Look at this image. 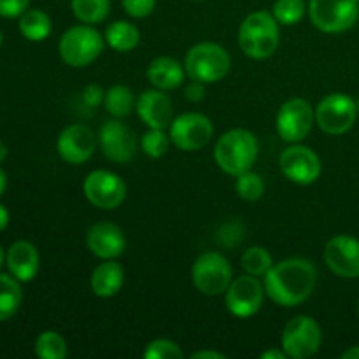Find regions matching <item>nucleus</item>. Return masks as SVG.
I'll return each instance as SVG.
<instances>
[{"mask_svg": "<svg viewBox=\"0 0 359 359\" xmlns=\"http://www.w3.org/2000/svg\"><path fill=\"white\" fill-rule=\"evenodd\" d=\"M318 272L312 262L290 258L277 263L265 276V293L280 307H298L312 294Z\"/></svg>", "mask_w": 359, "mask_h": 359, "instance_id": "f257e3e1", "label": "nucleus"}, {"mask_svg": "<svg viewBox=\"0 0 359 359\" xmlns=\"http://www.w3.org/2000/svg\"><path fill=\"white\" fill-rule=\"evenodd\" d=\"M280 42L279 23L272 13L255 11L248 14L238 28V44L245 56L266 60L277 51Z\"/></svg>", "mask_w": 359, "mask_h": 359, "instance_id": "f03ea898", "label": "nucleus"}, {"mask_svg": "<svg viewBox=\"0 0 359 359\" xmlns=\"http://www.w3.org/2000/svg\"><path fill=\"white\" fill-rule=\"evenodd\" d=\"M259 153L258 139L252 132L244 128H233L219 137L214 147V158L217 167L228 175L251 170Z\"/></svg>", "mask_w": 359, "mask_h": 359, "instance_id": "7ed1b4c3", "label": "nucleus"}, {"mask_svg": "<svg viewBox=\"0 0 359 359\" xmlns=\"http://www.w3.org/2000/svg\"><path fill=\"white\" fill-rule=\"evenodd\" d=\"M231 65L230 55L216 42H200L193 46L184 60V69L189 79L203 84H212L223 79Z\"/></svg>", "mask_w": 359, "mask_h": 359, "instance_id": "20e7f679", "label": "nucleus"}, {"mask_svg": "<svg viewBox=\"0 0 359 359\" xmlns=\"http://www.w3.org/2000/svg\"><path fill=\"white\" fill-rule=\"evenodd\" d=\"M60 56L74 69L88 67L104 51V37L91 25H77L69 28L60 39Z\"/></svg>", "mask_w": 359, "mask_h": 359, "instance_id": "39448f33", "label": "nucleus"}, {"mask_svg": "<svg viewBox=\"0 0 359 359\" xmlns=\"http://www.w3.org/2000/svg\"><path fill=\"white\" fill-rule=\"evenodd\" d=\"M307 11L312 25L326 34L349 30L359 20L358 0H309Z\"/></svg>", "mask_w": 359, "mask_h": 359, "instance_id": "423d86ee", "label": "nucleus"}, {"mask_svg": "<svg viewBox=\"0 0 359 359\" xmlns=\"http://www.w3.org/2000/svg\"><path fill=\"white\" fill-rule=\"evenodd\" d=\"M191 280L196 290L207 297L226 293L228 286L233 280L230 262L219 252H203L193 263Z\"/></svg>", "mask_w": 359, "mask_h": 359, "instance_id": "0eeeda50", "label": "nucleus"}, {"mask_svg": "<svg viewBox=\"0 0 359 359\" xmlns=\"http://www.w3.org/2000/svg\"><path fill=\"white\" fill-rule=\"evenodd\" d=\"M316 123L328 135H342L349 132L358 118V105L349 95L332 93L316 107Z\"/></svg>", "mask_w": 359, "mask_h": 359, "instance_id": "6e6552de", "label": "nucleus"}, {"mask_svg": "<svg viewBox=\"0 0 359 359\" xmlns=\"http://www.w3.org/2000/svg\"><path fill=\"white\" fill-rule=\"evenodd\" d=\"M321 326L316 319L309 316H297L284 326L280 344L287 358L305 359L318 353L321 347Z\"/></svg>", "mask_w": 359, "mask_h": 359, "instance_id": "1a4fd4ad", "label": "nucleus"}, {"mask_svg": "<svg viewBox=\"0 0 359 359\" xmlns=\"http://www.w3.org/2000/svg\"><path fill=\"white\" fill-rule=\"evenodd\" d=\"M83 191L91 205L104 210L118 209L126 198L125 181L111 170L90 172L83 182Z\"/></svg>", "mask_w": 359, "mask_h": 359, "instance_id": "9d476101", "label": "nucleus"}, {"mask_svg": "<svg viewBox=\"0 0 359 359\" xmlns=\"http://www.w3.org/2000/svg\"><path fill=\"white\" fill-rule=\"evenodd\" d=\"M170 140L182 151L203 149L214 135V126L207 116L200 112H186L177 116L170 125Z\"/></svg>", "mask_w": 359, "mask_h": 359, "instance_id": "9b49d317", "label": "nucleus"}, {"mask_svg": "<svg viewBox=\"0 0 359 359\" xmlns=\"http://www.w3.org/2000/svg\"><path fill=\"white\" fill-rule=\"evenodd\" d=\"M316 121L312 105L304 98H290L277 112V132L286 142H300L311 133Z\"/></svg>", "mask_w": 359, "mask_h": 359, "instance_id": "f8f14e48", "label": "nucleus"}, {"mask_svg": "<svg viewBox=\"0 0 359 359\" xmlns=\"http://www.w3.org/2000/svg\"><path fill=\"white\" fill-rule=\"evenodd\" d=\"M265 298V286L255 276H241L226 290V309L231 316L241 319L252 318L262 309Z\"/></svg>", "mask_w": 359, "mask_h": 359, "instance_id": "ddd939ff", "label": "nucleus"}, {"mask_svg": "<svg viewBox=\"0 0 359 359\" xmlns=\"http://www.w3.org/2000/svg\"><path fill=\"white\" fill-rule=\"evenodd\" d=\"M279 167L291 182L300 186H309L318 181L323 170L318 154L311 147L298 146V144H293L283 151Z\"/></svg>", "mask_w": 359, "mask_h": 359, "instance_id": "4468645a", "label": "nucleus"}, {"mask_svg": "<svg viewBox=\"0 0 359 359\" xmlns=\"http://www.w3.org/2000/svg\"><path fill=\"white\" fill-rule=\"evenodd\" d=\"M98 144L105 158L114 163H130L137 154V140L133 132L118 118L109 119L102 125Z\"/></svg>", "mask_w": 359, "mask_h": 359, "instance_id": "2eb2a0df", "label": "nucleus"}, {"mask_svg": "<svg viewBox=\"0 0 359 359\" xmlns=\"http://www.w3.org/2000/svg\"><path fill=\"white\" fill-rule=\"evenodd\" d=\"M325 262L342 279L359 277V241L351 235H337L325 248Z\"/></svg>", "mask_w": 359, "mask_h": 359, "instance_id": "dca6fc26", "label": "nucleus"}, {"mask_svg": "<svg viewBox=\"0 0 359 359\" xmlns=\"http://www.w3.org/2000/svg\"><path fill=\"white\" fill-rule=\"evenodd\" d=\"M56 149L63 161L81 165L93 156L97 149V137L86 125L76 123L62 130L56 140Z\"/></svg>", "mask_w": 359, "mask_h": 359, "instance_id": "f3484780", "label": "nucleus"}, {"mask_svg": "<svg viewBox=\"0 0 359 359\" xmlns=\"http://www.w3.org/2000/svg\"><path fill=\"white\" fill-rule=\"evenodd\" d=\"M135 109L139 112V118L149 128H170L174 121V105H172L170 97L158 88H151L140 93Z\"/></svg>", "mask_w": 359, "mask_h": 359, "instance_id": "a211bd4d", "label": "nucleus"}, {"mask_svg": "<svg viewBox=\"0 0 359 359\" xmlns=\"http://www.w3.org/2000/svg\"><path fill=\"white\" fill-rule=\"evenodd\" d=\"M88 249L100 259H116L125 252L126 238L121 228L109 221L93 224L88 231Z\"/></svg>", "mask_w": 359, "mask_h": 359, "instance_id": "6ab92c4d", "label": "nucleus"}, {"mask_svg": "<svg viewBox=\"0 0 359 359\" xmlns=\"http://www.w3.org/2000/svg\"><path fill=\"white\" fill-rule=\"evenodd\" d=\"M6 265L9 273L20 283H30L35 279L41 266V256L37 248L28 241H18L11 244L6 252Z\"/></svg>", "mask_w": 359, "mask_h": 359, "instance_id": "aec40b11", "label": "nucleus"}, {"mask_svg": "<svg viewBox=\"0 0 359 359\" xmlns=\"http://www.w3.org/2000/svg\"><path fill=\"white\" fill-rule=\"evenodd\" d=\"M184 72L181 63L170 56H158L149 63L146 70L147 81L158 90H175L184 83Z\"/></svg>", "mask_w": 359, "mask_h": 359, "instance_id": "412c9836", "label": "nucleus"}, {"mask_svg": "<svg viewBox=\"0 0 359 359\" xmlns=\"http://www.w3.org/2000/svg\"><path fill=\"white\" fill-rule=\"evenodd\" d=\"M125 283V270L118 262L105 259L91 273V291L98 298H111L121 291Z\"/></svg>", "mask_w": 359, "mask_h": 359, "instance_id": "4be33fe9", "label": "nucleus"}, {"mask_svg": "<svg viewBox=\"0 0 359 359\" xmlns=\"http://www.w3.org/2000/svg\"><path fill=\"white\" fill-rule=\"evenodd\" d=\"M105 42L118 53H128L135 49L140 42V32L130 21L118 20L105 30Z\"/></svg>", "mask_w": 359, "mask_h": 359, "instance_id": "5701e85b", "label": "nucleus"}, {"mask_svg": "<svg viewBox=\"0 0 359 359\" xmlns=\"http://www.w3.org/2000/svg\"><path fill=\"white\" fill-rule=\"evenodd\" d=\"M53 30L51 18L41 9H27L20 16V32L27 41L41 42L49 37Z\"/></svg>", "mask_w": 359, "mask_h": 359, "instance_id": "b1692460", "label": "nucleus"}, {"mask_svg": "<svg viewBox=\"0 0 359 359\" xmlns=\"http://www.w3.org/2000/svg\"><path fill=\"white\" fill-rule=\"evenodd\" d=\"M21 293L20 280L13 276L0 273V323L7 321L18 312L21 305Z\"/></svg>", "mask_w": 359, "mask_h": 359, "instance_id": "393cba45", "label": "nucleus"}, {"mask_svg": "<svg viewBox=\"0 0 359 359\" xmlns=\"http://www.w3.org/2000/svg\"><path fill=\"white\" fill-rule=\"evenodd\" d=\"M135 97H133V91L130 90L125 84H116V86H111L107 91H105L104 98V107L112 118H125L135 107Z\"/></svg>", "mask_w": 359, "mask_h": 359, "instance_id": "a878e982", "label": "nucleus"}, {"mask_svg": "<svg viewBox=\"0 0 359 359\" xmlns=\"http://www.w3.org/2000/svg\"><path fill=\"white\" fill-rule=\"evenodd\" d=\"M72 13L81 23H102L111 13V0H70Z\"/></svg>", "mask_w": 359, "mask_h": 359, "instance_id": "bb28decb", "label": "nucleus"}, {"mask_svg": "<svg viewBox=\"0 0 359 359\" xmlns=\"http://www.w3.org/2000/svg\"><path fill=\"white\" fill-rule=\"evenodd\" d=\"M35 354L41 359H65L69 354V346L60 333L48 330L35 340Z\"/></svg>", "mask_w": 359, "mask_h": 359, "instance_id": "cd10ccee", "label": "nucleus"}, {"mask_svg": "<svg viewBox=\"0 0 359 359\" xmlns=\"http://www.w3.org/2000/svg\"><path fill=\"white\" fill-rule=\"evenodd\" d=\"M241 263L245 273L255 277H265L269 270L273 266L272 255L265 248H262V245H252V248L245 249Z\"/></svg>", "mask_w": 359, "mask_h": 359, "instance_id": "c85d7f7f", "label": "nucleus"}, {"mask_svg": "<svg viewBox=\"0 0 359 359\" xmlns=\"http://www.w3.org/2000/svg\"><path fill=\"white\" fill-rule=\"evenodd\" d=\"M307 13V4L305 0H276L272 14L279 25H297L304 20Z\"/></svg>", "mask_w": 359, "mask_h": 359, "instance_id": "c756f323", "label": "nucleus"}, {"mask_svg": "<svg viewBox=\"0 0 359 359\" xmlns=\"http://www.w3.org/2000/svg\"><path fill=\"white\" fill-rule=\"evenodd\" d=\"M235 191L241 196L242 200H248V202H256L263 196L265 193V182H263L262 175L256 174L252 170H245L242 174L237 175V181H235Z\"/></svg>", "mask_w": 359, "mask_h": 359, "instance_id": "7c9ffc66", "label": "nucleus"}, {"mask_svg": "<svg viewBox=\"0 0 359 359\" xmlns=\"http://www.w3.org/2000/svg\"><path fill=\"white\" fill-rule=\"evenodd\" d=\"M168 147H170V135H167L165 130L149 128L140 139V149L153 160L163 158L168 153Z\"/></svg>", "mask_w": 359, "mask_h": 359, "instance_id": "2f4dec72", "label": "nucleus"}, {"mask_svg": "<svg viewBox=\"0 0 359 359\" xmlns=\"http://www.w3.org/2000/svg\"><path fill=\"white\" fill-rule=\"evenodd\" d=\"M182 354L181 347L168 339H156L149 342L144 351L146 359H181Z\"/></svg>", "mask_w": 359, "mask_h": 359, "instance_id": "473e14b6", "label": "nucleus"}, {"mask_svg": "<svg viewBox=\"0 0 359 359\" xmlns=\"http://www.w3.org/2000/svg\"><path fill=\"white\" fill-rule=\"evenodd\" d=\"M123 9L128 16L137 18H147L156 7V0H121Z\"/></svg>", "mask_w": 359, "mask_h": 359, "instance_id": "72a5a7b5", "label": "nucleus"}, {"mask_svg": "<svg viewBox=\"0 0 359 359\" xmlns=\"http://www.w3.org/2000/svg\"><path fill=\"white\" fill-rule=\"evenodd\" d=\"M30 0H0V16L20 18L28 9Z\"/></svg>", "mask_w": 359, "mask_h": 359, "instance_id": "f704fd0d", "label": "nucleus"}, {"mask_svg": "<svg viewBox=\"0 0 359 359\" xmlns=\"http://www.w3.org/2000/svg\"><path fill=\"white\" fill-rule=\"evenodd\" d=\"M105 98V91L102 90L100 86H97V84H90V86L84 88L83 91V100L86 102L90 107H95V105L102 104Z\"/></svg>", "mask_w": 359, "mask_h": 359, "instance_id": "c9c22d12", "label": "nucleus"}, {"mask_svg": "<svg viewBox=\"0 0 359 359\" xmlns=\"http://www.w3.org/2000/svg\"><path fill=\"white\" fill-rule=\"evenodd\" d=\"M203 83H200V81H193L188 84V88H186V98H188L189 102H200L203 98Z\"/></svg>", "mask_w": 359, "mask_h": 359, "instance_id": "e433bc0d", "label": "nucleus"}, {"mask_svg": "<svg viewBox=\"0 0 359 359\" xmlns=\"http://www.w3.org/2000/svg\"><path fill=\"white\" fill-rule=\"evenodd\" d=\"M193 359H224L223 353H214V351H198V353L191 354Z\"/></svg>", "mask_w": 359, "mask_h": 359, "instance_id": "4c0bfd02", "label": "nucleus"}, {"mask_svg": "<svg viewBox=\"0 0 359 359\" xmlns=\"http://www.w3.org/2000/svg\"><path fill=\"white\" fill-rule=\"evenodd\" d=\"M259 358L262 359H287V354L284 353V349L283 351L270 349V351H265V353H263Z\"/></svg>", "mask_w": 359, "mask_h": 359, "instance_id": "58836bf2", "label": "nucleus"}, {"mask_svg": "<svg viewBox=\"0 0 359 359\" xmlns=\"http://www.w3.org/2000/svg\"><path fill=\"white\" fill-rule=\"evenodd\" d=\"M9 224V210H7L6 205L0 203V231H4Z\"/></svg>", "mask_w": 359, "mask_h": 359, "instance_id": "ea45409f", "label": "nucleus"}, {"mask_svg": "<svg viewBox=\"0 0 359 359\" xmlns=\"http://www.w3.org/2000/svg\"><path fill=\"white\" fill-rule=\"evenodd\" d=\"M344 359H359V346L356 347H351V349H347L346 353L342 354Z\"/></svg>", "mask_w": 359, "mask_h": 359, "instance_id": "a19ab883", "label": "nucleus"}, {"mask_svg": "<svg viewBox=\"0 0 359 359\" xmlns=\"http://www.w3.org/2000/svg\"><path fill=\"white\" fill-rule=\"evenodd\" d=\"M6 186H7V177L6 174H4L2 168H0V196H2L4 191H6Z\"/></svg>", "mask_w": 359, "mask_h": 359, "instance_id": "79ce46f5", "label": "nucleus"}, {"mask_svg": "<svg viewBox=\"0 0 359 359\" xmlns=\"http://www.w3.org/2000/svg\"><path fill=\"white\" fill-rule=\"evenodd\" d=\"M6 158H7V146L2 142V140H0V163H2Z\"/></svg>", "mask_w": 359, "mask_h": 359, "instance_id": "37998d69", "label": "nucleus"}, {"mask_svg": "<svg viewBox=\"0 0 359 359\" xmlns=\"http://www.w3.org/2000/svg\"><path fill=\"white\" fill-rule=\"evenodd\" d=\"M4 262H6V255H4V249H2V245H0V269H2Z\"/></svg>", "mask_w": 359, "mask_h": 359, "instance_id": "c03bdc74", "label": "nucleus"}, {"mask_svg": "<svg viewBox=\"0 0 359 359\" xmlns=\"http://www.w3.org/2000/svg\"><path fill=\"white\" fill-rule=\"evenodd\" d=\"M0 46H2V32H0Z\"/></svg>", "mask_w": 359, "mask_h": 359, "instance_id": "a18cd8bd", "label": "nucleus"}, {"mask_svg": "<svg viewBox=\"0 0 359 359\" xmlns=\"http://www.w3.org/2000/svg\"><path fill=\"white\" fill-rule=\"evenodd\" d=\"M356 105H358V114H359V98H358V102H356Z\"/></svg>", "mask_w": 359, "mask_h": 359, "instance_id": "49530a36", "label": "nucleus"}, {"mask_svg": "<svg viewBox=\"0 0 359 359\" xmlns=\"http://www.w3.org/2000/svg\"><path fill=\"white\" fill-rule=\"evenodd\" d=\"M358 314H359V304H358Z\"/></svg>", "mask_w": 359, "mask_h": 359, "instance_id": "de8ad7c7", "label": "nucleus"}, {"mask_svg": "<svg viewBox=\"0 0 359 359\" xmlns=\"http://www.w3.org/2000/svg\"><path fill=\"white\" fill-rule=\"evenodd\" d=\"M195 2H200V0H195Z\"/></svg>", "mask_w": 359, "mask_h": 359, "instance_id": "09e8293b", "label": "nucleus"}, {"mask_svg": "<svg viewBox=\"0 0 359 359\" xmlns=\"http://www.w3.org/2000/svg\"><path fill=\"white\" fill-rule=\"evenodd\" d=\"M358 2H359V0H358Z\"/></svg>", "mask_w": 359, "mask_h": 359, "instance_id": "8fccbe9b", "label": "nucleus"}]
</instances>
